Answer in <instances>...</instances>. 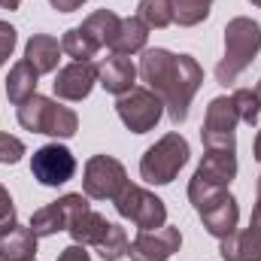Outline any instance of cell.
<instances>
[{"label": "cell", "mask_w": 261, "mask_h": 261, "mask_svg": "<svg viewBox=\"0 0 261 261\" xmlns=\"http://www.w3.org/2000/svg\"><path fill=\"white\" fill-rule=\"evenodd\" d=\"M140 76L161 97L173 125L189 119V107L203 82V70L192 55H173L167 49H146L140 58Z\"/></svg>", "instance_id": "6da1fadb"}, {"label": "cell", "mask_w": 261, "mask_h": 261, "mask_svg": "<svg viewBox=\"0 0 261 261\" xmlns=\"http://www.w3.org/2000/svg\"><path fill=\"white\" fill-rule=\"evenodd\" d=\"M261 52V24L237 15L225 24V58L216 64V79L219 85H234L237 76L258 58Z\"/></svg>", "instance_id": "7a4b0ae2"}, {"label": "cell", "mask_w": 261, "mask_h": 261, "mask_svg": "<svg viewBox=\"0 0 261 261\" xmlns=\"http://www.w3.org/2000/svg\"><path fill=\"white\" fill-rule=\"evenodd\" d=\"M189 155H192L189 152V140L182 134L170 130L155 146L146 149V155L140 161V176L146 182H152V186H167V182H173L179 176V170L186 167Z\"/></svg>", "instance_id": "3957f363"}, {"label": "cell", "mask_w": 261, "mask_h": 261, "mask_svg": "<svg viewBox=\"0 0 261 261\" xmlns=\"http://www.w3.org/2000/svg\"><path fill=\"white\" fill-rule=\"evenodd\" d=\"M18 125L24 130H34V134L73 137L79 130V116L70 107H61L43 94H34L18 107Z\"/></svg>", "instance_id": "277c9868"}, {"label": "cell", "mask_w": 261, "mask_h": 261, "mask_svg": "<svg viewBox=\"0 0 261 261\" xmlns=\"http://www.w3.org/2000/svg\"><path fill=\"white\" fill-rule=\"evenodd\" d=\"M234 176H237V158H234V152H228V149H206L203 161L197 164L195 176L189 182V200L195 203V210L203 200L219 195L222 189H228Z\"/></svg>", "instance_id": "5b68a950"}, {"label": "cell", "mask_w": 261, "mask_h": 261, "mask_svg": "<svg viewBox=\"0 0 261 261\" xmlns=\"http://www.w3.org/2000/svg\"><path fill=\"white\" fill-rule=\"evenodd\" d=\"M116 213L122 216V219H130L140 231H158V228H164V222H167V206H164V200L161 197H155L152 192H146V189H140V186H125L119 195H116Z\"/></svg>", "instance_id": "8992f818"}, {"label": "cell", "mask_w": 261, "mask_h": 261, "mask_svg": "<svg viewBox=\"0 0 261 261\" xmlns=\"http://www.w3.org/2000/svg\"><path fill=\"white\" fill-rule=\"evenodd\" d=\"M116 113L122 119V125L134 134H146L161 122V113H164V103L155 91L149 88H130L128 94H122L116 100Z\"/></svg>", "instance_id": "52a82bcc"}, {"label": "cell", "mask_w": 261, "mask_h": 261, "mask_svg": "<svg viewBox=\"0 0 261 261\" xmlns=\"http://www.w3.org/2000/svg\"><path fill=\"white\" fill-rule=\"evenodd\" d=\"M125 186H128V173H125L122 161H116L113 155H94V158L85 161V179H82L85 197L116 200V195Z\"/></svg>", "instance_id": "ba28073f"}, {"label": "cell", "mask_w": 261, "mask_h": 261, "mask_svg": "<svg viewBox=\"0 0 261 261\" xmlns=\"http://www.w3.org/2000/svg\"><path fill=\"white\" fill-rule=\"evenodd\" d=\"M58 203H61V210H64L67 231H70L73 243H82V246H97V243H100V237L107 234L110 222H107L100 213H94V210L88 206V200H85L82 195H64Z\"/></svg>", "instance_id": "9c48e42d"}, {"label": "cell", "mask_w": 261, "mask_h": 261, "mask_svg": "<svg viewBox=\"0 0 261 261\" xmlns=\"http://www.w3.org/2000/svg\"><path fill=\"white\" fill-rule=\"evenodd\" d=\"M237 110L231 103V97H213L206 107V119L200 128V140L206 149H228L234 152V128H237Z\"/></svg>", "instance_id": "30bf717a"}, {"label": "cell", "mask_w": 261, "mask_h": 261, "mask_svg": "<svg viewBox=\"0 0 261 261\" xmlns=\"http://www.w3.org/2000/svg\"><path fill=\"white\" fill-rule=\"evenodd\" d=\"M31 173H34V179L40 186H64L76 173V158H73L70 149L58 146V143H49V146L34 152Z\"/></svg>", "instance_id": "8fae6325"}, {"label": "cell", "mask_w": 261, "mask_h": 261, "mask_svg": "<svg viewBox=\"0 0 261 261\" xmlns=\"http://www.w3.org/2000/svg\"><path fill=\"white\" fill-rule=\"evenodd\" d=\"M197 216H200L203 228H206L213 237L225 240V237H231V234L237 231L240 206H237V200H234V195H231L228 189H222L219 195H213L210 200H203V203L197 206Z\"/></svg>", "instance_id": "7c38bea8"}, {"label": "cell", "mask_w": 261, "mask_h": 261, "mask_svg": "<svg viewBox=\"0 0 261 261\" xmlns=\"http://www.w3.org/2000/svg\"><path fill=\"white\" fill-rule=\"evenodd\" d=\"M182 246L179 228H158V231H140V237L128 246L130 261H170Z\"/></svg>", "instance_id": "4fadbf2b"}, {"label": "cell", "mask_w": 261, "mask_h": 261, "mask_svg": "<svg viewBox=\"0 0 261 261\" xmlns=\"http://www.w3.org/2000/svg\"><path fill=\"white\" fill-rule=\"evenodd\" d=\"M94 82H97V64H91V61H73L64 70H58V76H55L52 85H55V94L61 100H85L91 94Z\"/></svg>", "instance_id": "5bb4252c"}, {"label": "cell", "mask_w": 261, "mask_h": 261, "mask_svg": "<svg viewBox=\"0 0 261 261\" xmlns=\"http://www.w3.org/2000/svg\"><path fill=\"white\" fill-rule=\"evenodd\" d=\"M225 261H261V210H252L249 228L234 231L219 246Z\"/></svg>", "instance_id": "9a60e30c"}, {"label": "cell", "mask_w": 261, "mask_h": 261, "mask_svg": "<svg viewBox=\"0 0 261 261\" xmlns=\"http://www.w3.org/2000/svg\"><path fill=\"white\" fill-rule=\"evenodd\" d=\"M97 79H100V85H103L110 94L122 97V94H128L130 88H134L137 67L130 64L125 55H110V58H103V61L97 64Z\"/></svg>", "instance_id": "2e32d148"}, {"label": "cell", "mask_w": 261, "mask_h": 261, "mask_svg": "<svg viewBox=\"0 0 261 261\" xmlns=\"http://www.w3.org/2000/svg\"><path fill=\"white\" fill-rule=\"evenodd\" d=\"M58 55H61V43L49 34H34L24 46V61L34 67L40 76L43 73H52L58 67Z\"/></svg>", "instance_id": "e0dca14e"}, {"label": "cell", "mask_w": 261, "mask_h": 261, "mask_svg": "<svg viewBox=\"0 0 261 261\" xmlns=\"http://www.w3.org/2000/svg\"><path fill=\"white\" fill-rule=\"evenodd\" d=\"M0 252L6 255V261H28L34 258V252H37V234H34V228L28 225H15L12 231H6L3 237H0Z\"/></svg>", "instance_id": "ac0fdd59"}, {"label": "cell", "mask_w": 261, "mask_h": 261, "mask_svg": "<svg viewBox=\"0 0 261 261\" xmlns=\"http://www.w3.org/2000/svg\"><path fill=\"white\" fill-rule=\"evenodd\" d=\"M37 76L40 73L28 64V61H18V64L9 70V76H6V97L15 107H21L28 97L37 94Z\"/></svg>", "instance_id": "d6986e66"}, {"label": "cell", "mask_w": 261, "mask_h": 261, "mask_svg": "<svg viewBox=\"0 0 261 261\" xmlns=\"http://www.w3.org/2000/svg\"><path fill=\"white\" fill-rule=\"evenodd\" d=\"M146 40H149V28L140 21V18H122L119 24V34L113 40V55H134V52H143L146 49Z\"/></svg>", "instance_id": "ffe728a7"}, {"label": "cell", "mask_w": 261, "mask_h": 261, "mask_svg": "<svg viewBox=\"0 0 261 261\" xmlns=\"http://www.w3.org/2000/svg\"><path fill=\"white\" fill-rule=\"evenodd\" d=\"M119 24H122V18L116 15V12H110V9H97V12H91L79 28L103 49V46H113V40H116V34H119Z\"/></svg>", "instance_id": "44dd1931"}, {"label": "cell", "mask_w": 261, "mask_h": 261, "mask_svg": "<svg viewBox=\"0 0 261 261\" xmlns=\"http://www.w3.org/2000/svg\"><path fill=\"white\" fill-rule=\"evenodd\" d=\"M31 228L37 237H52L58 231H67V219H64V210L61 203H49V206H40L34 216H31Z\"/></svg>", "instance_id": "7402d4cb"}, {"label": "cell", "mask_w": 261, "mask_h": 261, "mask_svg": "<svg viewBox=\"0 0 261 261\" xmlns=\"http://www.w3.org/2000/svg\"><path fill=\"white\" fill-rule=\"evenodd\" d=\"M97 43L82 31V28H70L64 37H61V52H67L73 61H91L97 55Z\"/></svg>", "instance_id": "603a6c76"}, {"label": "cell", "mask_w": 261, "mask_h": 261, "mask_svg": "<svg viewBox=\"0 0 261 261\" xmlns=\"http://www.w3.org/2000/svg\"><path fill=\"white\" fill-rule=\"evenodd\" d=\"M170 9H173V21H179L182 28H195L210 15L213 0H170Z\"/></svg>", "instance_id": "cb8c5ba5"}, {"label": "cell", "mask_w": 261, "mask_h": 261, "mask_svg": "<svg viewBox=\"0 0 261 261\" xmlns=\"http://www.w3.org/2000/svg\"><path fill=\"white\" fill-rule=\"evenodd\" d=\"M128 234H125V228L122 225H110L107 228V234L100 237V243L94 246L97 249V255L103 261H119L122 255H128Z\"/></svg>", "instance_id": "d4e9b609"}, {"label": "cell", "mask_w": 261, "mask_h": 261, "mask_svg": "<svg viewBox=\"0 0 261 261\" xmlns=\"http://www.w3.org/2000/svg\"><path fill=\"white\" fill-rule=\"evenodd\" d=\"M137 18L146 24V28H167L173 24V9H170V0H140V12Z\"/></svg>", "instance_id": "484cf974"}, {"label": "cell", "mask_w": 261, "mask_h": 261, "mask_svg": "<svg viewBox=\"0 0 261 261\" xmlns=\"http://www.w3.org/2000/svg\"><path fill=\"white\" fill-rule=\"evenodd\" d=\"M231 103H234L240 122H246V125H255V122H258L261 103H258V97H255L252 88H237V91L231 94Z\"/></svg>", "instance_id": "4316f807"}, {"label": "cell", "mask_w": 261, "mask_h": 261, "mask_svg": "<svg viewBox=\"0 0 261 261\" xmlns=\"http://www.w3.org/2000/svg\"><path fill=\"white\" fill-rule=\"evenodd\" d=\"M24 155V143L18 137L0 134V164H18Z\"/></svg>", "instance_id": "83f0119b"}, {"label": "cell", "mask_w": 261, "mask_h": 261, "mask_svg": "<svg viewBox=\"0 0 261 261\" xmlns=\"http://www.w3.org/2000/svg\"><path fill=\"white\" fill-rule=\"evenodd\" d=\"M18 222H15V203H12V197L9 192L0 186V237L6 234V231H12Z\"/></svg>", "instance_id": "f1b7e54d"}, {"label": "cell", "mask_w": 261, "mask_h": 261, "mask_svg": "<svg viewBox=\"0 0 261 261\" xmlns=\"http://www.w3.org/2000/svg\"><path fill=\"white\" fill-rule=\"evenodd\" d=\"M15 40H18L15 28H12V24H6V21H0V67L6 64V58L12 55V49H15Z\"/></svg>", "instance_id": "f546056e"}, {"label": "cell", "mask_w": 261, "mask_h": 261, "mask_svg": "<svg viewBox=\"0 0 261 261\" xmlns=\"http://www.w3.org/2000/svg\"><path fill=\"white\" fill-rule=\"evenodd\" d=\"M58 261H91V255L85 252L82 243H73V246H67L64 252L58 255Z\"/></svg>", "instance_id": "4dcf8cb0"}, {"label": "cell", "mask_w": 261, "mask_h": 261, "mask_svg": "<svg viewBox=\"0 0 261 261\" xmlns=\"http://www.w3.org/2000/svg\"><path fill=\"white\" fill-rule=\"evenodd\" d=\"M49 3H52L58 12H76V9H79L85 0H49Z\"/></svg>", "instance_id": "1f68e13d"}, {"label": "cell", "mask_w": 261, "mask_h": 261, "mask_svg": "<svg viewBox=\"0 0 261 261\" xmlns=\"http://www.w3.org/2000/svg\"><path fill=\"white\" fill-rule=\"evenodd\" d=\"M0 6L12 12V9H18V6H21V0H0Z\"/></svg>", "instance_id": "d6a6232c"}, {"label": "cell", "mask_w": 261, "mask_h": 261, "mask_svg": "<svg viewBox=\"0 0 261 261\" xmlns=\"http://www.w3.org/2000/svg\"><path fill=\"white\" fill-rule=\"evenodd\" d=\"M255 161L261 164V130H258V137H255Z\"/></svg>", "instance_id": "836d02e7"}, {"label": "cell", "mask_w": 261, "mask_h": 261, "mask_svg": "<svg viewBox=\"0 0 261 261\" xmlns=\"http://www.w3.org/2000/svg\"><path fill=\"white\" fill-rule=\"evenodd\" d=\"M255 210H261V176H258V203H255Z\"/></svg>", "instance_id": "e575fe53"}, {"label": "cell", "mask_w": 261, "mask_h": 261, "mask_svg": "<svg viewBox=\"0 0 261 261\" xmlns=\"http://www.w3.org/2000/svg\"><path fill=\"white\" fill-rule=\"evenodd\" d=\"M255 97H258V103H261V79H258V85H255Z\"/></svg>", "instance_id": "d590c367"}, {"label": "cell", "mask_w": 261, "mask_h": 261, "mask_svg": "<svg viewBox=\"0 0 261 261\" xmlns=\"http://www.w3.org/2000/svg\"><path fill=\"white\" fill-rule=\"evenodd\" d=\"M249 3H252V6H258V9H261V0H249Z\"/></svg>", "instance_id": "8d00e7d4"}, {"label": "cell", "mask_w": 261, "mask_h": 261, "mask_svg": "<svg viewBox=\"0 0 261 261\" xmlns=\"http://www.w3.org/2000/svg\"><path fill=\"white\" fill-rule=\"evenodd\" d=\"M0 261H6V255H3V252H0Z\"/></svg>", "instance_id": "74e56055"}, {"label": "cell", "mask_w": 261, "mask_h": 261, "mask_svg": "<svg viewBox=\"0 0 261 261\" xmlns=\"http://www.w3.org/2000/svg\"><path fill=\"white\" fill-rule=\"evenodd\" d=\"M28 261H37V258H28Z\"/></svg>", "instance_id": "f35d334b"}]
</instances>
